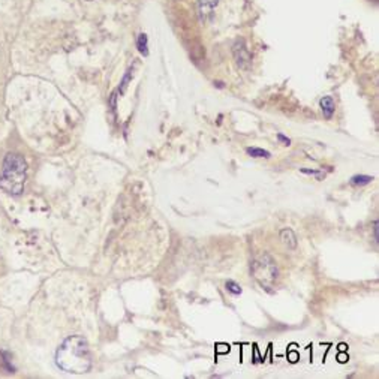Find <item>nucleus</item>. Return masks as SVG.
<instances>
[{"label":"nucleus","instance_id":"obj_1","mask_svg":"<svg viewBox=\"0 0 379 379\" xmlns=\"http://www.w3.org/2000/svg\"><path fill=\"white\" fill-rule=\"evenodd\" d=\"M56 364L68 373H87L92 369V354L83 336H69L56 352Z\"/></svg>","mask_w":379,"mask_h":379},{"label":"nucleus","instance_id":"obj_2","mask_svg":"<svg viewBox=\"0 0 379 379\" xmlns=\"http://www.w3.org/2000/svg\"><path fill=\"white\" fill-rule=\"evenodd\" d=\"M27 178V162L18 153H8L2 172H0V189L9 195H19L24 189Z\"/></svg>","mask_w":379,"mask_h":379},{"label":"nucleus","instance_id":"obj_3","mask_svg":"<svg viewBox=\"0 0 379 379\" xmlns=\"http://www.w3.org/2000/svg\"><path fill=\"white\" fill-rule=\"evenodd\" d=\"M252 273L255 281L263 288L268 289L274 285L277 279V265L274 259L270 255H261L258 256L252 264Z\"/></svg>","mask_w":379,"mask_h":379},{"label":"nucleus","instance_id":"obj_4","mask_svg":"<svg viewBox=\"0 0 379 379\" xmlns=\"http://www.w3.org/2000/svg\"><path fill=\"white\" fill-rule=\"evenodd\" d=\"M232 54H234V58H235V63L237 66L243 69V71H249L250 66H252V56L245 44L243 39H238V41L234 44L232 47Z\"/></svg>","mask_w":379,"mask_h":379},{"label":"nucleus","instance_id":"obj_5","mask_svg":"<svg viewBox=\"0 0 379 379\" xmlns=\"http://www.w3.org/2000/svg\"><path fill=\"white\" fill-rule=\"evenodd\" d=\"M219 0H198V15L201 23H207L213 18L214 8L217 6Z\"/></svg>","mask_w":379,"mask_h":379},{"label":"nucleus","instance_id":"obj_6","mask_svg":"<svg viewBox=\"0 0 379 379\" xmlns=\"http://www.w3.org/2000/svg\"><path fill=\"white\" fill-rule=\"evenodd\" d=\"M319 107H321V111L324 114V117L327 118V120H330V118L333 117L334 111H336V105H334V101L331 96H324L321 101H319Z\"/></svg>","mask_w":379,"mask_h":379},{"label":"nucleus","instance_id":"obj_7","mask_svg":"<svg viewBox=\"0 0 379 379\" xmlns=\"http://www.w3.org/2000/svg\"><path fill=\"white\" fill-rule=\"evenodd\" d=\"M281 240H282V242H284L289 249H295V247H297V238H295V234H294V231L289 229V228L282 229V232H281Z\"/></svg>","mask_w":379,"mask_h":379},{"label":"nucleus","instance_id":"obj_8","mask_svg":"<svg viewBox=\"0 0 379 379\" xmlns=\"http://www.w3.org/2000/svg\"><path fill=\"white\" fill-rule=\"evenodd\" d=\"M246 153L252 157H270V152L264 150V149H258V147H247Z\"/></svg>","mask_w":379,"mask_h":379},{"label":"nucleus","instance_id":"obj_9","mask_svg":"<svg viewBox=\"0 0 379 379\" xmlns=\"http://www.w3.org/2000/svg\"><path fill=\"white\" fill-rule=\"evenodd\" d=\"M372 180H373V177H370V175H354L351 178V183L354 186H364V185H369Z\"/></svg>","mask_w":379,"mask_h":379},{"label":"nucleus","instance_id":"obj_10","mask_svg":"<svg viewBox=\"0 0 379 379\" xmlns=\"http://www.w3.org/2000/svg\"><path fill=\"white\" fill-rule=\"evenodd\" d=\"M138 50L141 54L147 56L149 54V50H147V36L144 33H141L138 36Z\"/></svg>","mask_w":379,"mask_h":379},{"label":"nucleus","instance_id":"obj_11","mask_svg":"<svg viewBox=\"0 0 379 379\" xmlns=\"http://www.w3.org/2000/svg\"><path fill=\"white\" fill-rule=\"evenodd\" d=\"M227 291L231 292V294H234V295L242 294V288L238 286L234 281H228V282H227Z\"/></svg>","mask_w":379,"mask_h":379},{"label":"nucleus","instance_id":"obj_12","mask_svg":"<svg viewBox=\"0 0 379 379\" xmlns=\"http://www.w3.org/2000/svg\"><path fill=\"white\" fill-rule=\"evenodd\" d=\"M216 352H217V354H227V352H229V346L225 345V343H221V345H217Z\"/></svg>","mask_w":379,"mask_h":379},{"label":"nucleus","instance_id":"obj_13","mask_svg":"<svg viewBox=\"0 0 379 379\" xmlns=\"http://www.w3.org/2000/svg\"><path fill=\"white\" fill-rule=\"evenodd\" d=\"M288 358H289L291 363H297V361H298V354H297L295 351H291V352L288 354Z\"/></svg>","mask_w":379,"mask_h":379},{"label":"nucleus","instance_id":"obj_14","mask_svg":"<svg viewBox=\"0 0 379 379\" xmlns=\"http://www.w3.org/2000/svg\"><path fill=\"white\" fill-rule=\"evenodd\" d=\"M277 139H279V141H281V143H284L285 146H289V144H291V141H289V138L284 136L282 133H279V135H277Z\"/></svg>","mask_w":379,"mask_h":379},{"label":"nucleus","instance_id":"obj_15","mask_svg":"<svg viewBox=\"0 0 379 379\" xmlns=\"http://www.w3.org/2000/svg\"><path fill=\"white\" fill-rule=\"evenodd\" d=\"M302 172H304V174H310V175H318L319 178L322 177L321 172H318V171H315V170H302Z\"/></svg>","mask_w":379,"mask_h":379},{"label":"nucleus","instance_id":"obj_16","mask_svg":"<svg viewBox=\"0 0 379 379\" xmlns=\"http://www.w3.org/2000/svg\"><path fill=\"white\" fill-rule=\"evenodd\" d=\"M346 360H348V355H346V354H339V361H341V363H346Z\"/></svg>","mask_w":379,"mask_h":379},{"label":"nucleus","instance_id":"obj_17","mask_svg":"<svg viewBox=\"0 0 379 379\" xmlns=\"http://www.w3.org/2000/svg\"><path fill=\"white\" fill-rule=\"evenodd\" d=\"M87 2H92V0H87Z\"/></svg>","mask_w":379,"mask_h":379}]
</instances>
